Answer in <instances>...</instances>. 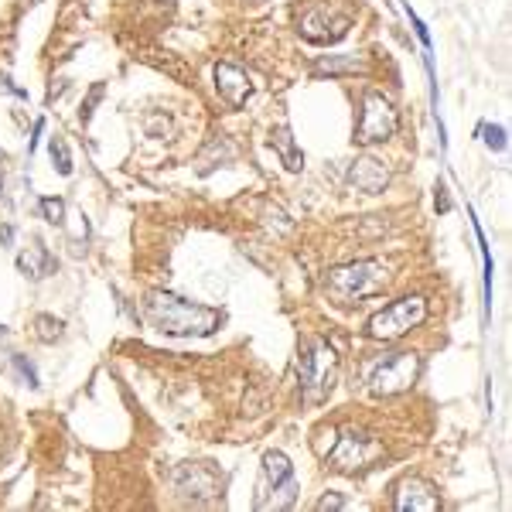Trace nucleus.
Instances as JSON below:
<instances>
[{
    "instance_id": "1",
    "label": "nucleus",
    "mask_w": 512,
    "mask_h": 512,
    "mask_svg": "<svg viewBox=\"0 0 512 512\" xmlns=\"http://www.w3.org/2000/svg\"><path fill=\"white\" fill-rule=\"evenodd\" d=\"M147 318L151 325L164 335H212L222 325V315L216 308H205V304L185 301L178 294L154 291L147 297Z\"/></svg>"
},
{
    "instance_id": "2",
    "label": "nucleus",
    "mask_w": 512,
    "mask_h": 512,
    "mask_svg": "<svg viewBox=\"0 0 512 512\" xmlns=\"http://www.w3.org/2000/svg\"><path fill=\"white\" fill-rule=\"evenodd\" d=\"M390 280V267L383 260H355L325 274V294L335 304H359L366 297H376Z\"/></svg>"
},
{
    "instance_id": "3",
    "label": "nucleus",
    "mask_w": 512,
    "mask_h": 512,
    "mask_svg": "<svg viewBox=\"0 0 512 512\" xmlns=\"http://www.w3.org/2000/svg\"><path fill=\"white\" fill-rule=\"evenodd\" d=\"M338 379V355L325 338H308L297 355V383L304 403H325Z\"/></svg>"
},
{
    "instance_id": "4",
    "label": "nucleus",
    "mask_w": 512,
    "mask_h": 512,
    "mask_svg": "<svg viewBox=\"0 0 512 512\" xmlns=\"http://www.w3.org/2000/svg\"><path fill=\"white\" fill-rule=\"evenodd\" d=\"M297 502V482H294V465L287 461V454L267 451L263 454V475L256 485V502L260 512H280L291 509Z\"/></svg>"
},
{
    "instance_id": "5",
    "label": "nucleus",
    "mask_w": 512,
    "mask_h": 512,
    "mask_svg": "<svg viewBox=\"0 0 512 512\" xmlns=\"http://www.w3.org/2000/svg\"><path fill=\"white\" fill-rule=\"evenodd\" d=\"M383 454H386L383 441H376L373 434H359V431L338 434L335 431L332 444H328V451L321 454V458L328 461V468H332V472L359 475V472H366V468H373Z\"/></svg>"
},
{
    "instance_id": "6",
    "label": "nucleus",
    "mask_w": 512,
    "mask_h": 512,
    "mask_svg": "<svg viewBox=\"0 0 512 512\" xmlns=\"http://www.w3.org/2000/svg\"><path fill=\"white\" fill-rule=\"evenodd\" d=\"M427 321V301L420 294L400 297V301L386 304L383 311H376L366 325V335L376 342H396V338L410 335L414 328H420Z\"/></svg>"
},
{
    "instance_id": "7",
    "label": "nucleus",
    "mask_w": 512,
    "mask_h": 512,
    "mask_svg": "<svg viewBox=\"0 0 512 512\" xmlns=\"http://www.w3.org/2000/svg\"><path fill=\"white\" fill-rule=\"evenodd\" d=\"M420 376V359L414 352H386L366 369V390L373 396L407 393Z\"/></svg>"
},
{
    "instance_id": "8",
    "label": "nucleus",
    "mask_w": 512,
    "mask_h": 512,
    "mask_svg": "<svg viewBox=\"0 0 512 512\" xmlns=\"http://www.w3.org/2000/svg\"><path fill=\"white\" fill-rule=\"evenodd\" d=\"M349 24H352L349 11H342L338 4H328V0H315V4L301 14L297 31L308 41H315V45H335V41H342L349 35Z\"/></svg>"
},
{
    "instance_id": "9",
    "label": "nucleus",
    "mask_w": 512,
    "mask_h": 512,
    "mask_svg": "<svg viewBox=\"0 0 512 512\" xmlns=\"http://www.w3.org/2000/svg\"><path fill=\"white\" fill-rule=\"evenodd\" d=\"M400 127L393 103L383 93H366L362 96V113H359V127H355V144L369 147V144H383L390 140Z\"/></svg>"
},
{
    "instance_id": "10",
    "label": "nucleus",
    "mask_w": 512,
    "mask_h": 512,
    "mask_svg": "<svg viewBox=\"0 0 512 512\" xmlns=\"http://www.w3.org/2000/svg\"><path fill=\"white\" fill-rule=\"evenodd\" d=\"M175 492L192 506H205L222 492V475L209 461H185V465L175 468Z\"/></svg>"
},
{
    "instance_id": "11",
    "label": "nucleus",
    "mask_w": 512,
    "mask_h": 512,
    "mask_svg": "<svg viewBox=\"0 0 512 512\" xmlns=\"http://www.w3.org/2000/svg\"><path fill=\"white\" fill-rule=\"evenodd\" d=\"M393 509L396 512H434L441 509V495L431 482L424 478H403L396 485V495H393Z\"/></svg>"
},
{
    "instance_id": "12",
    "label": "nucleus",
    "mask_w": 512,
    "mask_h": 512,
    "mask_svg": "<svg viewBox=\"0 0 512 512\" xmlns=\"http://www.w3.org/2000/svg\"><path fill=\"white\" fill-rule=\"evenodd\" d=\"M349 185L366 195H379L386 185H390V168H386L379 158H373V154H366V158H359L349 168Z\"/></svg>"
},
{
    "instance_id": "13",
    "label": "nucleus",
    "mask_w": 512,
    "mask_h": 512,
    "mask_svg": "<svg viewBox=\"0 0 512 512\" xmlns=\"http://www.w3.org/2000/svg\"><path fill=\"white\" fill-rule=\"evenodd\" d=\"M216 93L226 99L229 106H243L253 93V79L246 76L243 69H236V65L219 62L216 65Z\"/></svg>"
},
{
    "instance_id": "14",
    "label": "nucleus",
    "mask_w": 512,
    "mask_h": 512,
    "mask_svg": "<svg viewBox=\"0 0 512 512\" xmlns=\"http://www.w3.org/2000/svg\"><path fill=\"white\" fill-rule=\"evenodd\" d=\"M18 267H21V274L24 277H31V280H41V277H48L55 270V256L48 253V246L41 243V239H31V246L18 256Z\"/></svg>"
},
{
    "instance_id": "15",
    "label": "nucleus",
    "mask_w": 512,
    "mask_h": 512,
    "mask_svg": "<svg viewBox=\"0 0 512 512\" xmlns=\"http://www.w3.org/2000/svg\"><path fill=\"white\" fill-rule=\"evenodd\" d=\"M270 144H274L277 151L284 154V164H287V168H291V171H297V168H301V164H304L301 151H297V147H294V137H291V130H287V127H277L274 134H270Z\"/></svg>"
},
{
    "instance_id": "16",
    "label": "nucleus",
    "mask_w": 512,
    "mask_h": 512,
    "mask_svg": "<svg viewBox=\"0 0 512 512\" xmlns=\"http://www.w3.org/2000/svg\"><path fill=\"white\" fill-rule=\"evenodd\" d=\"M318 72H328V76H338V72H362V59H338V55H328V59L318 62Z\"/></svg>"
},
{
    "instance_id": "17",
    "label": "nucleus",
    "mask_w": 512,
    "mask_h": 512,
    "mask_svg": "<svg viewBox=\"0 0 512 512\" xmlns=\"http://www.w3.org/2000/svg\"><path fill=\"white\" fill-rule=\"evenodd\" d=\"M35 328H38V338H41V342H55V338H62V321L59 318H52V315H38L35 318Z\"/></svg>"
},
{
    "instance_id": "18",
    "label": "nucleus",
    "mask_w": 512,
    "mask_h": 512,
    "mask_svg": "<svg viewBox=\"0 0 512 512\" xmlns=\"http://www.w3.org/2000/svg\"><path fill=\"white\" fill-rule=\"evenodd\" d=\"M48 151H52V161H55V168H59V175H72V158H69V147H65V140L52 137Z\"/></svg>"
},
{
    "instance_id": "19",
    "label": "nucleus",
    "mask_w": 512,
    "mask_h": 512,
    "mask_svg": "<svg viewBox=\"0 0 512 512\" xmlns=\"http://www.w3.org/2000/svg\"><path fill=\"white\" fill-rule=\"evenodd\" d=\"M41 216L52 222V226H62V222H65V202H62V198H41Z\"/></svg>"
},
{
    "instance_id": "20",
    "label": "nucleus",
    "mask_w": 512,
    "mask_h": 512,
    "mask_svg": "<svg viewBox=\"0 0 512 512\" xmlns=\"http://www.w3.org/2000/svg\"><path fill=\"white\" fill-rule=\"evenodd\" d=\"M14 366H18L21 373H24V379H28V386H38V376H35V369H31L28 362L21 359V355H18V359H14Z\"/></svg>"
},
{
    "instance_id": "21",
    "label": "nucleus",
    "mask_w": 512,
    "mask_h": 512,
    "mask_svg": "<svg viewBox=\"0 0 512 512\" xmlns=\"http://www.w3.org/2000/svg\"><path fill=\"white\" fill-rule=\"evenodd\" d=\"M342 506H345V502L338 499V495H325V499L318 502V509H321V512H325V509H342Z\"/></svg>"
},
{
    "instance_id": "22",
    "label": "nucleus",
    "mask_w": 512,
    "mask_h": 512,
    "mask_svg": "<svg viewBox=\"0 0 512 512\" xmlns=\"http://www.w3.org/2000/svg\"><path fill=\"white\" fill-rule=\"evenodd\" d=\"M489 144L502 147V130H489Z\"/></svg>"
},
{
    "instance_id": "23",
    "label": "nucleus",
    "mask_w": 512,
    "mask_h": 512,
    "mask_svg": "<svg viewBox=\"0 0 512 512\" xmlns=\"http://www.w3.org/2000/svg\"><path fill=\"white\" fill-rule=\"evenodd\" d=\"M0 192H4V181H0Z\"/></svg>"
},
{
    "instance_id": "24",
    "label": "nucleus",
    "mask_w": 512,
    "mask_h": 512,
    "mask_svg": "<svg viewBox=\"0 0 512 512\" xmlns=\"http://www.w3.org/2000/svg\"><path fill=\"white\" fill-rule=\"evenodd\" d=\"M0 161H4V151H0Z\"/></svg>"
}]
</instances>
